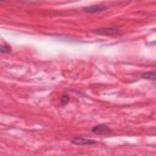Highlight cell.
Here are the masks:
<instances>
[{
	"label": "cell",
	"instance_id": "6da1fadb",
	"mask_svg": "<svg viewBox=\"0 0 156 156\" xmlns=\"http://www.w3.org/2000/svg\"><path fill=\"white\" fill-rule=\"evenodd\" d=\"M71 143L74 144V145H78V146H82V145H94V144H96L95 140L87 139V138H83V136H74V138L71 139Z\"/></svg>",
	"mask_w": 156,
	"mask_h": 156
},
{
	"label": "cell",
	"instance_id": "7a4b0ae2",
	"mask_svg": "<svg viewBox=\"0 0 156 156\" xmlns=\"http://www.w3.org/2000/svg\"><path fill=\"white\" fill-rule=\"evenodd\" d=\"M95 33L100 34V35H107V37H113V35L119 34L117 28H99L95 30Z\"/></svg>",
	"mask_w": 156,
	"mask_h": 156
},
{
	"label": "cell",
	"instance_id": "3957f363",
	"mask_svg": "<svg viewBox=\"0 0 156 156\" xmlns=\"http://www.w3.org/2000/svg\"><path fill=\"white\" fill-rule=\"evenodd\" d=\"M91 132L95 133V134H99V135H107V134L111 133V129L106 124H98V126L93 127Z\"/></svg>",
	"mask_w": 156,
	"mask_h": 156
},
{
	"label": "cell",
	"instance_id": "277c9868",
	"mask_svg": "<svg viewBox=\"0 0 156 156\" xmlns=\"http://www.w3.org/2000/svg\"><path fill=\"white\" fill-rule=\"evenodd\" d=\"M106 9L105 5L102 4H98V5H91V6H87L83 9V11L85 12H89V13H93V12H100V11H104Z\"/></svg>",
	"mask_w": 156,
	"mask_h": 156
},
{
	"label": "cell",
	"instance_id": "5b68a950",
	"mask_svg": "<svg viewBox=\"0 0 156 156\" xmlns=\"http://www.w3.org/2000/svg\"><path fill=\"white\" fill-rule=\"evenodd\" d=\"M141 77H143L144 79H149V80H156V71L143 73V76H141Z\"/></svg>",
	"mask_w": 156,
	"mask_h": 156
},
{
	"label": "cell",
	"instance_id": "8992f818",
	"mask_svg": "<svg viewBox=\"0 0 156 156\" xmlns=\"http://www.w3.org/2000/svg\"><path fill=\"white\" fill-rule=\"evenodd\" d=\"M10 51H11V46H10V45L2 44V45L0 46V52H1V54H6V52H10Z\"/></svg>",
	"mask_w": 156,
	"mask_h": 156
},
{
	"label": "cell",
	"instance_id": "52a82bcc",
	"mask_svg": "<svg viewBox=\"0 0 156 156\" xmlns=\"http://www.w3.org/2000/svg\"><path fill=\"white\" fill-rule=\"evenodd\" d=\"M68 100H69V98H68L67 95H62V96H61V104H62V105H65L66 102H68Z\"/></svg>",
	"mask_w": 156,
	"mask_h": 156
}]
</instances>
